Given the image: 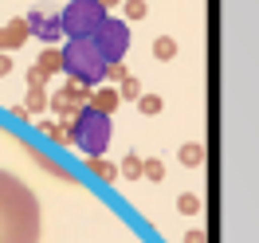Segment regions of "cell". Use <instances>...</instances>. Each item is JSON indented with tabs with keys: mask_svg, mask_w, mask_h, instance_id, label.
<instances>
[{
	"mask_svg": "<svg viewBox=\"0 0 259 243\" xmlns=\"http://www.w3.org/2000/svg\"><path fill=\"white\" fill-rule=\"evenodd\" d=\"M0 227L8 235H24V231H35L39 239V204L35 196L20 184V177L12 173H0ZM28 239V235H24Z\"/></svg>",
	"mask_w": 259,
	"mask_h": 243,
	"instance_id": "1",
	"label": "cell"
},
{
	"mask_svg": "<svg viewBox=\"0 0 259 243\" xmlns=\"http://www.w3.org/2000/svg\"><path fill=\"white\" fill-rule=\"evenodd\" d=\"M71 130H67V141L87 153V157H102L110 149V137H114V126H110V114H98L95 106H79V110L67 118Z\"/></svg>",
	"mask_w": 259,
	"mask_h": 243,
	"instance_id": "2",
	"label": "cell"
},
{
	"mask_svg": "<svg viewBox=\"0 0 259 243\" xmlns=\"http://www.w3.org/2000/svg\"><path fill=\"white\" fill-rule=\"evenodd\" d=\"M63 55V75L79 86H98L106 79V59L98 55V47L91 43V35H75L67 39V47H59Z\"/></svg>",
	"mask_w": 259,
	"mask_h": 243,
	"instance_id": "3",
	"label": "cell"
},
{
	"mask_svg": "<svg viewBox=\"0 0 259 243\" xmlns=\"http://www.w3.org/2000/svg\"><path fill=\"white\" fill-rule=\"evenodd\" d=\"M91 43H95L98 55L106 59V67H110V63H122V59H126V51H130V24H126V20L106 16L95 32H91Z\"/></svg>",
	"mask_w": 259,
	"mask_h": 243,
	"instance_id": "4",
	"label": "cell"
},
{
	"mask_svg": "<svg viewBox=\"0 0 259 243\" xmlns=\"http://www.w3.org/2000/svg\"><path fill=\"white\" fill-rule=\"evenodd\" d=\"M102 20H106V8L98 0H71L59 12V28H63L67 39H75V35H91Z\"/></svg>",
	"mask_w": 259,
	"mask_h": 243,
	"instance_id": "5",
	"label": "cell"
},
{
	"mask_svg": "<svg viewBox=\"0 0 259 243\" xmlns=\"http://www.w3.org/2000/svg\"><path fill=\"white\" fill-rule=\"evenodd\" d=\"M28 32L32 35H39L44 43H59L63 39V28H59V16H48L44 8H35V12H28Z\"/></svg>",
	"mask_w": 259,
	"mask_h": 243,
	"instance_id": "6",
	"label": "cell"
},
{
	"mask_svg": "<svg viewBox=\"0 0 259 243\" xmlns=\"http://www.w3.org/2000/svg\"><path fill=\"white\" fill-rule=\"evenodd\" d=\"M28 35H32V32H28V20H12V24H4V28H0V51L12 55Z\"/></svg>",
	"mask_w": 259,
	"mask_h": 243,
	"instance_id": "7",
	"label": "cell"
},
{
	"mask_svg": "<svg viewBox=\"0 0 259 243\" xmlns=\"http://www.w3.org/2000/svg\"><path fill=\"white\" fill-rule=\"evenodd\" d=\"M118 102H122V98H118V90H114V86H95L87 106H95L98 114H114V110H118Z\"/></svg>",
	"mask_w": 259,
	"mask_h": 243,
	"instance_id": "8",
	"label": "cell"
},
{
	"mask_svg": "<svg viewBox=\"0 0 259 243\" xmlns=\"http://www.w3.org/2000/svg\"><path fill=\"white\" fill-rule=\"evenodd\" d=\"M39 71H44V75H55V71H63V55H59V47H48L44 51V55H39Z\"/></svg>",
	"mask_w": 259,
	"mask_h": 243,
	"instance_id": "9",
	"label": "cell"
},
{
	"mask_svg": "<svg viewBox=\"0 0 259 243\" xmlns=\"http://www.w3.org/2000/svg\"><path fill=\"white\" fill-rule=\"evenodd\" d=\"M153 55H157L161 63L177 59V39H169V35H157V39H153Z\"/></svg>",
	"mask_w": 259,
	"mask_h": 243,
	"instance_id": "10",
	"label": "cell"
},
{
	"mask_svg": "<svg viewBox=\"0 0 259 243\" xmlns=\"http://www.w3.org/2000/svg\"><path fill=\"white\" fill-rule=\"evenodd\" d=\"M118 173H122L126 180H138V177H142V157H138V153H126V157H122V169H118Z\"/></svg>",
	"mask_w": 259,
	"mask_h": 243,
	"instance_id": "11",
	"label": "cell"
},
{
	"mask_svg": "<svg viewBox=\"0 0 259 243\" xmlns=\"http://www.w3.org/2000/svg\"><path fill=\"white\" fill-rule=\"evenodd\" d=\"M118 98H122V102H138V98H142V82L134 79V75H126V79H122V90H118Z\"/></svg>",
	"mask_w": 259,
	"mask_h": 243,
	"instance_id": "12",
	"label": "cell"
},
{
	"mask_svg": "<svg viewBox=\"0 0 259 243\" xmlns=\"http://www.w3.org/2000/svg\"><path fill=\"white\" fill-rule=\"evenodd\" d=\"M181 161L189 165V169H196V165L204 161V149L196 145V141H189V145H181Z\"/></svg>",
	"mask_w": 259,
	"mask_h": 243,
	"instance_id": "13",
	"label": "cell"
},
{
	"mask_svg": "<svg viewBox=\"0 0 259 243\" xmlns=\"http://www.w3.org/2000/svg\"><path fill=\"white\" fill-rule=\"evenodd\" d=\"M24 106H28V114H39V110H44V106H48V94H44V86H32Z\"/></svg>",
	"mask_w": 259,
	"mask_h": 243,
	"instance_id": "14",
	"label": "cell"
},
{
	"mask_svg": "<svg viewBox=\"0 0 259 243\" xmlns=\"http://www.w3.org/2000/svg\"><path fill=\"white\" fill-rule=\"evenodd\" d=\"M91 165H95V173L102 180H118V169H114L110 161H102V157H91Z\"/></svg>",
	"mask_w": 259,
	"mask_h": 243,
	"instance_id": "15",
	"label": "cell"
},
{
	"mask_svg": "<svg viewBox=\"0 0 259 243\" xmlns=\"http://www.w3.org/2000/svg\"><path fill=\"white\" fill-rule=\"evenodd\" d=\"M122 4H126V20H142V16L149 12L146 0H122Z\"/></svg>",
	"mask_w": 259,
	"mask_h": 243,
	"instance_id": "16",
	"label": "cell"
},
{
	"mask_svg": "<svg viewBox=\"0 0 259 243\" xmlns=\"http://www.w3.org/2000/svg\"><path fill=\"white\" fill-rule=\"evenodd\" d=\"M51 106H55V110L63 114V118H71V114L79 110V106H75V102H71V98H67V94H55V98H51Z\"/></svg>",
	"mask_w": 259,
	"mask_h": 243,
	"instance_id": "17",
	"label": "cell"
},
{
	"mask_svg": "<svg viewBox=\"0 0 259 243\" xmlns=\"http://www.w3.org/2000/svg\"><path fill=\"white\" fill-rule=\"evenodd\" d=\"M138 110H142V114H157V110H161V98H157V94H142V98H138Z\"/></svg>",
	"mask_w": 259,
	"mask_h": 243,
	"instance_id": "18",
	"label": "cell"
},
{
	"mask_svg": "<svg viewBox=\"0 0 259 243\" xmlns=\"http://www.w3.org/2000/svg\"><path fill=\"white\" fill-rule=\"evenodd\" d=\"M142 177L161 180V177H165V165H161V161H142Z\"/></svg>",
	"mask_w": 259,
	"mask_h": 243,
	"instance_id": "19",
	"label": "cell"
},
{
	"mask_svg": "<svg viewBox=\"0 0 259 243\" xmlns=\"http://www.w3.org/2000/svg\"><path fill=\"white\" fill-rule=\"evenodd\" d=\"M177 204H181V212H189V216H193V212H200V200H196V196H189V192L181 196Z\"/></svg>",
	"mask_w": 259,
	"mask_h": 243,
	"instance_id": "20",
	"label": "cell"
},
{
	"mask_svg": "<svg viewBox=\"0 0 259 243\" xmlns=\"http://www.w3.org/2000/svg\"><path fill=\"white\" fill-rule=\"evenodd\" d=\"M122 79H126V67H122V63L106 67V82H122Z\"/></svg>",
	"mask_w": 259,
	"mask_h": 243,
	"instance_id": "21",
	"label": "cell"
},
{
	"mask_svg": "<svg viewBox=\"0 0 259 243\" xmlns=\"http://www.w3.org/2000/svg\"><path fill=\"white\" fill-rule=\"evenodd\" d=\"M48 79H51V75H44L39 67H32V71H28V82H32V86H48Z\"/></svg>",
	"mask_w": 259,
	"mask_h": 243,
	"instance_id": "22",
	"label": "cell"
},
{
	"mask_svg": "<svg viewBox=\"0 0 259 243\" xmlns=\"http://www.w3.org/2000/svg\"><path fill=\"white\" fill-rule=\"evenodd\" d=\"M12 55H8V51H0V79H4V75H12Z\"/></svg>",
	"mask_w": 259,
	"mask_h": 243,
	"instance_id": "23",
	"label": "cell"
},
{
	"mask_svg": "<svg viewBox=\"0 0 259 243\" xmlns=\"http://www.w3.org/2000/svg\"><path fill=\"white\" fill-rule=\"evenodd\" d=\"M185 243H204V235H200V231H193V235H189Z\"/></svg>",
	"mask_w": 259,
	"mask_h": 243,
	"instance_id": "24",
	"label": "cell"
},
{
	"mask_svg": "<svg viewBox=\"0 0 259 243\" xmlns=\"http://www.w3.org/2000/svg\"><path fill=\"white\" fill-rule=\"evenodd\" d=\"M98 4H102V8H106V12H110L114 4H122V0H98Z\"/></svg>",
	"mask_w": 259,
	"mask_h": 243,
	"instance_id": "25",
	"label": "cell"
}]
</instances>
